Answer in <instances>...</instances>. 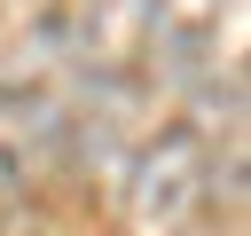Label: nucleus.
<instances>
[{"mask_svg":"<svg viewBox=\"0 0 251 236\" xmlns=\"http://www.w3.org/2000/svg\"><path fill=\"white\" fill-rule=\"evenodd\" d=\"M141 8H149V0H63L47 31H55L86 71H118V63L141 47Z\"/></svg>","mask_w":251,"mask_h":236,"instance_id":"4","label":"nucleus"},{"mask_svg":"<svg viewBox=\"0 0 251 236\" xmlns=\"http://www.w3.org/2000/svg\"><path fill=\"white\" fill-rule=\"evenodd\" d=\"M227 24H235V0H149L141 8V47L173 79H196V71L220 63Z\"/></svg>","mask_w":251,"mask_h":236,"instance_id":"2","label":"nucleus"},{"mask_svg":"<svg viewBox=\"0 0 251 236\" xmlns=\"http://www.w3.org/2000/svg\"><path fill=\"white\" fill-rule=\"evenodd\" d=\"M63 126L71 118L47 87H0V205H16L31 189V173L55 157Z\"/></svg>","mask_w":251,"mask_h":236,"instance_id":"3","label":"nucleus"},{"mask_svg":"<svg viewBox=\"0 0 251 236\" xmlns=\"http://www.w3.org/2000/svg\"><path fill=\"white\" fill-rule=\"evenodd\" d=\"M220 165H212V142L204 126H165L157 142H141L133 173H126V212L141 236H173L204 197H212Z\"/></svg>","mask_w":251,"mask_h":236,"instance_id":"1","label":"nucleus"}]
</instances>
